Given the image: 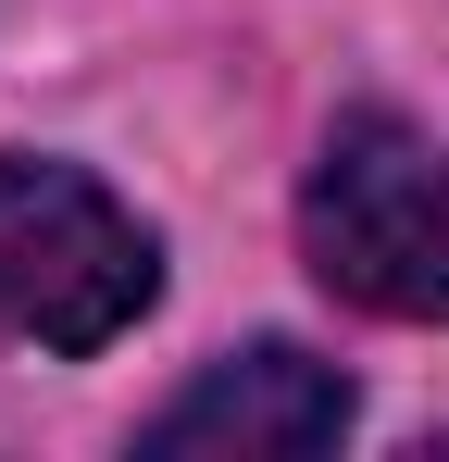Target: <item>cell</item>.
<instances>
[{"label":"cell","instance_id":"3957f363","mask_svg":"<svg viewBox=\"0 0 449 462\" xmlns=\"http://www.w3.org/2000/svg\"><path fill=\"white\" fill-rule=\"evenodd\" d=\"M337 438H350V375L312 363V350H288V337L213 363L200 387H175L150 412V450L162 462H312Z\"/></svg>","mask_w":449,"mask_h":462},{"label":"cell","instance_id":"6da1fadb","mask_svg":"<svg viewBox=\"0 0 449 462\" xmlns=\"http://www.w3.org/2000/svg\"><path fill=\"white\" fill-rule=\"evenodd\" d=\"M299 250L337 300L387 325H449V151L399 113H350L299 188Z\"/></svg>","mask_w":449,"mask_h":462},{"label":"cell","instance_id":"7a4b0ae2","mask_svg":"<svg viewBox=\"0 0 449 462\" xmlns=\"http://www.w3.org/2000/svg\"><path fill=\"white\" fill-rule=\"evenodd\" d=\"M162 288L150 226L75 162L0 151V337L25 350H100Z\"/></svg>","mask_w":449,"mask_h":462}]
</instances>
